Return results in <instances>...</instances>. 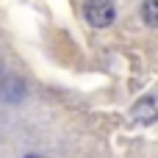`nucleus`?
<instances>
[{"label":"nucleus","instance_id":"obj_3","mask_svg":"<svg viewBox=\"0 0 158 158\" xmlns=\"http://www.w3.org/2000/svg\"><path fill=\"white\" fill-rule=\"evenodd\" d=\"M131 114H133V119H139V122H156L158 119V100L156 97L139 100V103L131 108Z\"/></svg>","mask_w":158,"mask_h":158},{"label":"nucleus","instance_id":"obj_1","mask_svg":"<svg viewBox=\"0 0 158 158\" xmlns=\"http://www.w3.org/2000/svg\"><path fill=\"white\" fill-rule=\"evenodd\" d=\"M83 17L94 28H108L117 17V8L111 0H86L83 3Z\"/></svg>","mask_w":158,"mask_h":158},{"label":"nucleus","instance_id":"obj_4","mask_svg":"<svg viewBox=\"0 0 158 158\" xmlns=\"http://www.w3.org/2000/svg\"><path fill=\"white\" fill-rule=\"evenodd\" d=\"M142 19L150 28H158V0H144L142 3Z\"/></svg>","mask_w":158,"mask_h":158},{"label":"nucleus","instance_id":"obj_5","mask_svg":"<svg viewBox=\"0 0 158 158\" xmlns=\"http://www.w3.org/2000/svg\"><path fill=\"white\" fill-rule=\"evenodd\" d=\"M25 158H39V156H25Z\"/></svg>","mask_w":158,"mask_h":158},{"label":"nucleus","instance_id":"obj_2","mask_svg":"<svg viewBox=\"0 0 158 158\" xmlns=\"http://www.w3.org/2000/svg\"><path fill=\"white\" fill-rule=\"evenodd\" d=\"M0 97L8 100V103H17L25 97V83L17 78V75H6L0 78Z\"/></svg>","mask_w":158,"mask_h":158}]
</instances>
